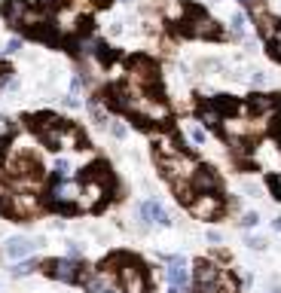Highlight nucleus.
<instances>
[{
	"instance_id": "nucleus-1",
	"label": "nucleus",
	"mask_w": 281,
	"mask_h": 293,
	"mask_svg": "<svg viewBox=\"0 0 281 293\" xmlns=\"http://www.w3.org/2000/svg\"><path fill=\"white\" fill-rule=\"evenodd\" d=\"M43 199L37 193H24V190H12V193H3L0 196V211L9 217V220H34L43 214Z\"/></svg>"
},
{
	"instance_id": "nucleus-2",
	"label": "nucleus",
	"mask_w": 281,
	"mask_h": 293,
	"mask_svg": "<svg viewBox=\"0 0 281 293\" xmlns=\"http://www.w3.org/2000/svg\"><path fill=\"white\" fill-rule=\"evenodd\" d=\"M125 79H129V86L144 89V92H156L159 83H162L159 67H156L150 58H144V55H135V58L129 61V67H125Z\"/></svg>"
},
{
	"instance_id": "nucleus-3",
	"label": "nucleus",
	"mask_w": 281,
	"mask_h": 293,
	"mask_svg": "<svg viewBox=\"0 0 281 293\" xmlns=\"http://www.w3.org/2000/svg\"><path fill=\"white\" fill-rule=\"evenodd\" d=\"M113 180H98V177H83L80 180V196H76V211H95L110 199Z\"/></svg>"
},
{
	"instance_id": "nucleus-4",
	"label": "nucleus",
	"mask_w": 281,
	"mask_h": 293,
	"mask_svg": "<svg viewBox=\"0 0 281 293\" xmlns=\"http://www.w3.org/2000/svg\"><path fill=\"white\" fill-rule=\"evenodd\" d=\"M116 284L122 293H147V272L138 260L119 257L116 260Z\"/></svg>"
},
{
	"instance_id": "nucleus-5",
	"label": "nucleus",
	"mask_w": 281,
	"mask_h": 293,
	"mask_svg": "<svg viewBox=\"0 0 281 293\" xmlns=\"http://www.w3.org/2000/svg\"><path fill=\"white\" fill-rule=\"evenodd\" d=\"M223 196L214 190V193H193V199L187 202V211H190V217H196V220H217L220 214H223Z\"/></svg>"
},
{
	"instance_id": "nucleus-6",
	"label": "nucleus",
	"mask_w": 281,
	"mask_h": 293,
	"mask_svg": "<svg viewBox=\"0 0 281 293\" xmlns=\"http://www.w3.org/2000/svg\"><path fill=\"white\" fill-rule=\"evenodd\" d=\"M76 196H80V180L73 177H55L49 183V205L55 208H73Z\"/></svg>"
},
{
	"instance_id": "nucleus-7",
	"label": "nucleus",
	"mask_w": 281,
	"mask_h": 293,
	"mask_svg": "<svg viewBox=\"0 0 281 293\" xmlns=\"http://www.w3.org/2000/svg\"><path fill=\"white\" fill-rule=\"evenodd\" d=\"M40 269L55 278V281H64V284H76V275H80V260H70V257H52L46 263H40Z\"/></svg>"
},
{
	"instance_id": "nucleus-8",
	"label": "nucleus",
	"mask_w": 281,
	"mask_h": 293,
	"mask_svg": "<svg viewBox=\"0 0 281 293\" xmlns=\"http://www.w3.org/2000/svg\"><path fill=\"white\" fill-rule=\"evenodd\" d=\"M217 272H220V266L217 263H211V260H199L196 263V269H193V287L199 293H214V281H217Z\"/></svg>"
},
{
	"instance_id": "nucleus-9",
	"label": "nucleus",
	"mask_w": 281,
	"mask_h": 293,
	"mask_svg": "<svg viewBox=\"0 0 281 293\" xmlns=\"http://www.w3.org/2000/svg\"><path fill=\"white\" fill-rule=\"evenodd\" d=\"M165 278H168V284H174V287H187V284H190L187 260H184V257H168V260H165Z\"/></svg>"
},
{
	"instance_id": "nucleus-10",
	"label": "nucleus",
	"mask_w": 281,
	"mask_h": 293,
	"mask_svg": "<svg viewBox=\"0 0 281 293\" xmlns=\"http://www.w3.org/2000/svg\"><path fill=\"white\" fill-rule=\"evenodd\" d=\"M190 190L193 193H214L217 190V174L208 165H199L196 174H193V180H190Z\"/></svg>"
},
{
	"instance_id": "nucleus-11",
	"label": "nucleus",
	"mask_w": 281,
	"mask_h": 293,
	"mask_svg": "<svg viewBox=\"0 0 281 293\" xmlns=\"http://www.w3.org/2000/svg\"><path fill=\"white\" fill-rule=\"evenodd\" d=\"M37 245L31 242V238H24V235H15V238H9L6 245H3V257L6 260H24L31 251H34Z\"/></svg>"
},
{
	"instance_id": "nucleus-12",
	"label": "nucleus",
	"mask_w": 281,
	"mask_h": 293,
	"mask_svg": "<svg viewBox=\"0 0 281 293\" xmlns=\"http://www.w3.org/2000/svg\"><path fill=\"white\" fill-rule=\"evenodd\" d=\"M28 6L31 3H24V0H6L3 3V18L9 21V28H21V18H24Z\"/></svg>"
},
{
	"instance_id": "nucleus-13",
	"label": "nucleus",
	"mask_w": 281,
	"mask_h": 293,
	"mask_svg": "<svg viewBox=\"0 0 281 293\" xmlns=\"http://www.w3.org/2000/svg\"><path fill=\"white\" fill-rule=\"evenodd\" d=\"M220 119H223V116H220L211 104H202V107L196 110V122H199L205 131H217V128H220Z\"/></svg>"
},
{
	"instance_id": "nucleus-14",
	"label": "nucleus",
	"mask_w": 281,
	"mask_h": 293,
	"mask_svg": "<svg viewBox=\"0 0 281 293\" xmlns=\"http://www.w3.org/2000/svg\"><path fill=\"white\" fill-rule=\"evenodd\" d=\"M181 128H184V141H190V144H196V147H205L208 131H205L196 119H184V122H181Z\"/></svg>"
},
{
	"instance_id": "nucleus-15",
	"label": "nucleus",
	"mask_w": 281,
	"mask_h": 293,
	"mask_svg": "<svg viewBox=\"0 0 281 293\" xmlns=\"http://www.w3.org/2000/svg\"><path fill=\"white\" fill-rule=\"evenodd\" d=\"M214 293H239V281H236V275H233L229 269H223V266H220V272H217Z\"/></svg>"
},
{
	"instance_id": "nucleus-16",
	"label": "nucleus",
	"mask_w": 281,
	"mask_h": 293,
	"mask_svg": "<svg viewBox=\"0 0 281 293\" xmlns=\"http://www.w3.org/2000/svg\"><path fill=\"white\" fill-rule=\"evenodd\" d=\"M156 208H159V202H156V199H147V202H141V205H138V217H141V226H144V229L156 226V223H153Z\"/></svg>"
},
{
	"instance_id": "nucleus-17",
	"label": "nucleus",
	"mask_w": 281,
	"mask_h": 293,
	"mask_svg": "<svg viewBox=\"0 0 281 293\" xmlns=\"http://www.w3.org/2000/svg\"><path fill=\"white\" fill-rule=\"evenodd\" d=\"M37 269H40V263L24 257V260H15V266L9 269V275H12V278H21V275H31V272H37Z\"/></svg>"
},
{
	"instance_id": "nucleus-18",
	"label": "nucleus",
	"mask_w": 281,
	"mask_h": 293,
	"mask_svg": "<svg viewBox=\"0 0 281 293\" xmlns=\"http://www.w3.org/2000/svg\"><path fill=\"white\" fill-rule=\"evenodd\" d=\"M107 128H110V135H113V138H119V141L129 135V125H125L122 119H110V122H107Z\"/></svg>"
},
{
	"instance_id": "nucleus-19",
	"label": "nucleus",
	"mask_w": 281,
	"mask_h": 293,
	"mask_svg": "<svg viewBox=\"0 0 281 293\" xmlns=\"http://www.w3.org/2000/svg\"><path fill=\"white\" fill-rule=\"evenodd\" d=\"M233 31L236 34H248V15L245 12H236L233 15Z\"/></svg>"
},
{
	"instance_id": "nucleus-20",
	"label": "nucleus",
	"mask_w": 281,
	"mask_h": 293,
	"mask_svg": "<svg viewBox=\"0 0 281 293\" xmlns=\"http://www.w3.org/2000/svg\"><path fill=\"white\" fill-rule=\"evenodd\" d=\"M52 174H55V177H70V162H67V159H55Z\"/></svg>"
},
{
	"instance_id": "nucleus-21",
	"label": "nucleus",
	"mask_w": 281,
	"mask_h": 293,
	"mask_svg": "<svg viewBox=\"0 0 281 293\" xmlns=\"http://www.w3.org/2000/svg\"><path fill=\"white\" fill-rule=\"evenodd\" d=\"M239 223H242L245 229H254V226L260 223V214H257V211H245V214L239 217Z\"/></svg>"
},
{
	"instance_id": "nucleus-22",
	"label": "nucleus",
	"mask_w": 281,
	"mask_h": 293,
	"mask_svg": "<svg viewBox=\"0 0 281 293\" xmlns=\"http://www.w3.org/2000/svg\"><path fill=\"white\" fill-rule=\"evenodd\" d=\"M269 46H272V58L281 61V21H278V28H275V34H272V40H269Z\"/></svg>"
},
{
	"instance_id": "nucleus-23",
	"label": "nucleus",
	"mask_w": 281,
	"mask_h": 293,
	"mask_svg": "<svg viewBox=\"0 0 281 293\" xmlns=\"http://www.w3.org/2000/svg\"><path fill=\"white\" fill-rule=\"evenodd\" d=\"M153 223H156V226H171V214H168V211L159 205V208H156V217H153Z\"/></svg>"
},
{
	"instance_id": "nucleus-24",
	"label": "nucleus",
	"mask_w": 281,
	"mask_h": 293,
	"mask_svg": "<svg viewBox=\"0 0 281 293\" xmlns=\"http://www.w3.org/2000/svg\"><path fill=\"white\" fill-rule=\"evenodd\" d=\"M245 245H248L251 251H263V248H266V238H260V235H251Z\"/></svg>"
},
{
	"instance_id": "nucleus-25",
	"label": "nucleus",
	"mask_w": 281,
	"mask_h": 293,
	"mask_svg": "<svg viewBox=\"0 0 281 293\" xmlns=\"http://www.w3.org/2000/svg\"><path fill=\"white\" fill-rule=\"evenodd\" d=\"M269 190H272V193L281 199V171H275V174L269 177Z\"/></svg>"
},
{
	"instance_id": "nucleus-26",
	"label": "nucleus",
	"mask_w": 281,
	"mask_h": 293,
	"mask_svg": "<svg viewBox=\"0 0 281 293\" xmlns=\"http://www.w3.org/2000/svg\"><path fill=\"white\" fill-rule=\"evenodd\" d=\"M67 257H70V260H80V257H83V248H80L76 242H70V245H67Z\"/></svg>"
},
{
	"instance_id": "nucleus-27",
	"label": "nucleus",
	"mask_w": 281,
	"mask_h": 293,
	"mask_svg": "<svg viewBox=\"0 0 281 293\" xmlns=\"http://www.w3.org/2000/svg\"><path fill=\"white\" fill-rule=\"evenodd\" d=\"M205 238H208L211 245H220V238H223V235H220L217 229H208V232H205Z\"/></svg>"
},
{
	"instance_id": "nucleus-28",
	"label": "nucleus",
	"mask_w": 281,
	"mask_h": 293,
	"mask_svg": "<svg viewBox=\"0 0 281 293\" xmlns=\"http://www.w3.org/2000/svg\"><path fill=\"white\" fill-rule=\"evenodd\" d=\"M18 49H21V40H18V37H12V40L6 43V52H18Z\"/></svg>"
},
{
	"instance_id": "nucleus-29",
	"label": "nucleus",
	"mask_w": 281,
	"mask_h": 293,
	"mask_svg": "<svg viewBox=\"0 0 281 293\" xmlns=\"http://www.w3.org/2000/svg\"><path fill=\"white\" fill-rule=\"evenodd\" d=\"M251 83H254V86H263V83H266V76H263V73H257V70H254V76H251Z\"/></svg>"
},
{
	"instance_id": "nucleus-30",
	"label": "nucleus",
	"mask_w": 281,
	"mask_h": 293,
	"mask_svg": "<svg viewBox=\"0 0 281 293\" xmlns=\"http://www.w3.org/2000/svg\"><path fill=\"white\" fill-rule=\"evenodd\" d=\"M272 229H275V232H281V214L275 217V220H272Z\"/></svg>"
},
{
	"instance_id": "nucleus-31",
	"label": "nucleus",
	"mask_w": 281,
	"mask_h": 293,
	"mask_svg": "<svg viewBox=\"0 0 281 293\" xmlns=\"http://www.w3.org/2000/svg\"><path fill=\"white\" fill-rule=\"evenodd\" d=\"M89 3H92V6H107L110 0H89Z\"/></svg>"
},
{
	"instance_id": "nucleus-32",
	"label": "nucleus",
	"mask_w": 281,
	"mask_h": 293,
	"mask_svg": "<svg viewBox=\"0 0 281 293\" xmlns=\"http://www.w3.org/2000/svg\"><path fill=\"white\" fill-rule=\"evenodd\" d=\"M181 290H184V287H174V284H168V290H165V293H181Z\"/></svg>"
},
{
	"instance_id": "nucleus-33",
	"label": "nucleus",
	"mask_w": 281,
	"mask_h": 293,
	"mask_svg": "<svg viewBox=\"0 0 281 293\" xmlns=\"http://www.w3.org/2000/svg\"><path fill=\"white\" fill-rule=\"evenodd\" d=\"M0 183H6V171H3V162H0Z\"/></svg>"
},
{
	"instance_id": "nucleus-34",
	"label": "nucleus",
	"mask_w": 281,
	"mask_h": 293,
	"mask_svg": "<svg viewBox=\"0 0 281 293\" xmlns=\"http://www.w3.org/2000/svg\"><path fill=\"white\" fill-rule=\"evenodd\" d=\"M269 293H281V284H275V287H272V290H269Z\"/></svg>"
},
{
	"instance_id": "nucleus-35",
	"label": "nucleus",
	"mask_w": 281,
	"mask_h": 293,
	"mask_svg": "<svg viewBox=\"0 0 281 293\" xmlns=\"http://www.w3.org/2000/svg\"><path fill=\"white\" fill-rule=\"evenodd\" d=\"M239 3H242V6H248V3H254V0H239Z\"/></svg>"
},
{
	"instance_id": "nucleus-36",
	"label": "nucleus",
	"mask_w": 281,
	"mask_h": 293,
	"mask_svg": "<svg viewBox=\"0 0 281 293\" xmlns=\"http://www.w3.org/2000/svg\"><path fill=\"white\" fill-rule=\"evenodd\" d=\"M275 122H278V128H281V113H278V116H275Z\"/></svg>"
},
{
	"instance_id": "nucleus-37",
	"label": "nucleus",
	"mask_w": 281,
	"mask_h": 293,
	"mask_svg": "<svg viewBox=\"0 0 281 293\" xmlns=\"http://www.w3.org/2000/svg\"><path fill=\"white\" fill-rule=\"evenodd\" d=\"M3 73H6V70H3V67H0V76H3Z\"/></svg>"
}]
</instances>
